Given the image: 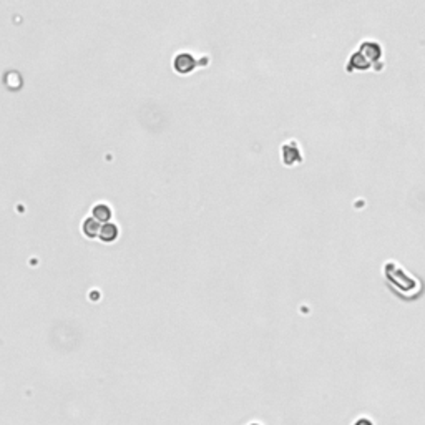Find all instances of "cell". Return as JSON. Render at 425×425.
Listing matches in <instances>:
<instances>
[{"label": "cell", "instance_id": "obj_1", "mask_svg": "<svg viewBox=\"0 0 425 425\" xmlns=\"http://www.w3.org/2000/svg\"><path fill=\"white\" fill-rule=\"evenodd\" d=\"M193 67H195V62L191 60V57L181 55V57H178V59H176V70H179L181 73L190 72Z\"/></svg>", "mask_w": 425, "mask_h": 425}, {"label": "cell", "instance_id": "obj_2", "mask_svg": "<svg viewBox=\"0 0 425 425\" xmlns=\"http://www.w3.org/2000/svg\"><path fill=\"white\" fill-rule=\"evenodd\" d=\"M100 236L103 241H112V240H115V236H117V228H115L113 224H107V226H103L100 229Z\"/></svg>", "mask_w": 425, "mask_h": 425}, {"label": "cell", "instance_id": "obj_3", "mask_svg": "<svg viewBox=\"0 0 425 425\" xmlns=\"http://www.w3.org/2000/svg\"><path fill=\"white\" fill-rule=\"evenodd\" d=\"M95 218H98V220H108L110 218V209L107 208V206H96L95 208Z\"/></svg>", "mask_w": 425, "mask_h": 425}, {"label": "cell", "instance_id": "obj_4", "mask_svg": "<svg viewBox=\"0 0 425 425\" xmlns=\"http://www.w3.org/2000/svg\"><path fill=\"white\" fill-rule=\"evenodd\" d=\"M85 226H88V231H85V233H87L88 236H96V233L100 234V228L96 226V223H95L93 220H88V221L85 223Z\"/></svg>", "mask_w": 425, "mask_h": 425}]
</instances>
